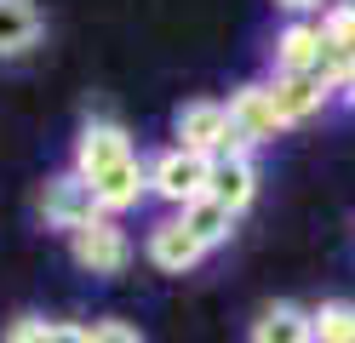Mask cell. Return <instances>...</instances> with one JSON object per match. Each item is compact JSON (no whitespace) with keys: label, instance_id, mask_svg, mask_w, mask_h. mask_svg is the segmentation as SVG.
Here are the masks:
<instances>
[{"label":"cell","instance_id":"cell-4","mask_svg":"<svg viewBox=\"0 0 355 343\" xmlns=\"http://www.w3.org/2000/svg\"><path fill=\"white\" fill-rule=\"evenodd\" d=\"M121 160H132V132L121 121H86L80 137H75V177H98L109 166H121Z\"/></svg>","mask_w":355,"mask_h":343},{"label":"cell","instance_id":"cell-16","mask_svg":"<svg viewBox=\"0 0 355 343\" xmlns=\"http://www.w3.org/2000/svg\"><path fill=\"white\" fill-rule=\"evenodd\" d=\"M315 29H321L327 46H338V52H355V0H338V6H327Z\"/></svg>","mask_w":355,"mask_h":343},{"label":"cell","instance_id":"cell-17","mask_svg":"<svg viewBox=\"0 0 355 343\" xmlns=\"http://www.w3.org/2000/svg\"><path fill=\"white\" fill-rule=\"evenodd\" d=\"M86 343H144V332L132 320H92L86 326Z\"/></svg>","mask_w":355,"mask_h":343},{"label":"cell","instance_id":"cell-7","mask_svg":"<svg viewBox=\"0 0 355 343\" xmlns=\"http://www.w3.org/2000/svg\"><path fill=\"white\" fill-rule=\"evenodd\" d=\"M263 98H270L275 121H281V132H286V126H304L309 114H321L332 91H327L315 75H275L270 86H263Z\"/></svg>","mask_w":355,"mask_h":343},{"label":"cell","instance_id":"cell-10","mask_svg":"<svg viewBox=\"0 0 355 343\" xmlns=\"http://www.w3.org/2000/svg\"><path fill=\"white\" fill-rule=\"evenodd\" d=\"M149 263L155 269H161V274H184V269H195V263H201L207 258V252L201 246H195L189 235H184V223H178V218H166V223H155L149 229Z\"/></svg>","mask_w":355,"mask_h":343},{"label":"cell","instance_id":"cell-5","mask_svg":"<svg viewBox=\"0 0 355 343\" xmlns=\"http://www.w3.org/2000/svg\"><path fill=\"white\" fill-rule=\"evenodd\" d=\"M40 218H46V229H63V235H75L80 223H92V218H98L92 189H86L75 172L46 177V189H40Z\"/></svg>","mask_w":355,"mask_h":343},{"label":"cell","instance_id":"cell-3","mask_svg":"<svg viewBox=\"0 0 355 343\" xmlns=\"http://www.w3.org/2000/svg\"><path fill=\"white\" fill-rule=\"evenodd\" d=\"M207 166H212V160L189 155V149H166L155 166H144V183H149V195H161L166 206H178V212H184L189 200L207 195Z\"/></svg>","mask_w":355,"mask_h":343},{"label":"cell","instance_id":"cell-15","mask_svg":"<svg viewBox=\"0 0 355 343\" xmlns=\"http://www.w3.org/2000/svg\"><path fill=\"white\" fill-rule=\"evenodd\" d=\"M309 343H355V304L349 297H327L309 309Z\"/></svg>","mask_w":355,"mask_h":343},{"label":"cell","instance_id":"cell-8","mask_svg":"<svg viewBox=\"0 0 355 343\" xmlns=\"http://www.w3.org/2000/svg\"><path fill=\"white\" fill-rule=\"evenodd\" d=\"M86 189H92V206H98V218H115V212H132L144 195H149V183H144V160L132 155L121 160V166H109L98 177H80Z\"/></svg>","mask_w":355,"mask_h":343},{"label":"cell","instance_id":"cell-12","mask_svg":"<svg viewBox=\"0 0 355 343\" xmlns=\"http://www.w3.org/2000/svg\"><path fill=\"white\" fill-rule=\"evenodd\" d=\"M321 58V29L315 23H286V29L275 35V75H309Z\"/></svg>","mask_w":355,"mask_h":343},{"label":"cell","instance_id":"cell-18","mask_svg":"<svg viewBox=\"0 0 355 343\" xmlns=\"http://www.w3.org/2000/svg\"><path fill=\"white\" fill-rule=\"evenodd\" d=\"M35 343H86V326H75V320H40Z\"/></svg>","mask_w":355,"mask_h":343},{"label":"cell","instance_id":"cell-1","mask_svg":"<svg viewBox=\"0 0 355 343\" xmlns=\"http://www.w3.org/2000/svg\"><path fill=\"white\" fill-rule=\"evenodd\" d=\"M172 149H189V155H201V160H218V155H252V149L235 137L230 109L212 103V98H195V103L178 109V143H172Z\"/></svg>","mask_w":355,"mask_h":343},{"label":"cell","instance_id":"cell-21","mask_svg":"<svg viewBox=\"0 0 355 343\" xmlns=\"http://www.w3.org/2000/svg\"><path fill=\"white\" fill-rule=\"evenodd\" d=\"M338 91H344V103H349V109H355V69H349V80H344V86H338Z\"/></svg>","mask_w":355,"mask_h":343},{"label":"cell","instance_id":"cell-11","mask_svg":"<svg viewBox=\"0 0 355 343\" xmlns=\"http://www.w3.org/2000/svg\"><path fill=\"white\" fill-rule=\"evenodd\" d=\"M46 35V17H40L35 0H0V58H17Z\"/></svg>","mask_w":355,"mask_h":343},{"label":"cell","instance_id":"cell-14","mask_svg":"<svg viewBox=\"0 0 355 343\" xmlns=\"http://www.w3.org/2000/svg\"><path fill=\"white\" fill-rule=\"evenodd\" d=\"M252 343H309V309L270 304V309L252 320Z\"/></svg>","mask_w":355,"mask_h":343},{"label":"cell","instance_id":"cell-9","mask_svg":"<svg viewBox=\"0 0 355 343\" xmlns=\"http://www.w3.org/2000/svg\"><path fill=\"white\" fill-rule=\"evenodd\" d=\"M224 109H230V126H235V137H241L247 149H258V143H275V137H281V121H275L270 98H263V86H241Z\"/></svg>","mask_w":355,"mask_h":343},{"label":"cell","instance_id":"cell-2","mask_svg":"<svg viewBox=\"0 0 355 343\" xmlns=\"http://www.w3.org/2000/svg\"><path fill=\"white\" fill-rule=\"evenodd\" d=\"M69 252H75V263L86 274H98V281H109V274H121L132 263V240H126V229L115 218H92V223H80L75 235H69Z\"/></svg>","mask_w":355,"mask_h":343},{"label":"cell","instance_id":"cell-20","mask_svg":"<svg viewBox=\"0 0 355 343\" xmlns=\"http://www.w3.org/2000/svg\"><path fill=\"white\" fill-rule=\"evenodd\" d=\"M275 6H286V12H315L321 0H275Z\"/></svg>","mask_w":355,"mask_h":343},{"label":"cell","instance_id":"cell-19","mask_svg":"<svg viewBox=\"0 0 355 343\" xmlns=\"http://www.w3.org/2000/svg\"><path fill=\"white\" fill-rule=\"evenodd\" d=\"M35 337H40V315H17L6 332V343H35Z\"/></svg>","mask_w":355,"mask_h":343},{"label":"cell","instance_id":"cell-6","mask_svg":"<svg viewBox=\"0 0 355 343\" xmlns=\"http://www.w3.org/2000/svg\"><path fill=\"white\" fill-rule=\"evenodd\" d=\"M252 195H258V166H252V155H218L212 166H207V200H218L230 218L247 212Z\"/></svg>","mask_w":355,"mask_h":343},{"label":"cell","instance_id":"cell-13","mask_svg":"<svg viewBox=\"0 0 355 343\" xmlns=\"http://www.w3.org/2000/svg\"><path fill=\"white\" fill-rule=\"evenodd\" d=\"M178 223H184V235L195 240V246H201V252H212V246H224L230 235H235V218L224 212V206H218V200H189L184 206V218H178Z\"/></svg>","mask_w":355,"mask_h":343}]
</instances>
